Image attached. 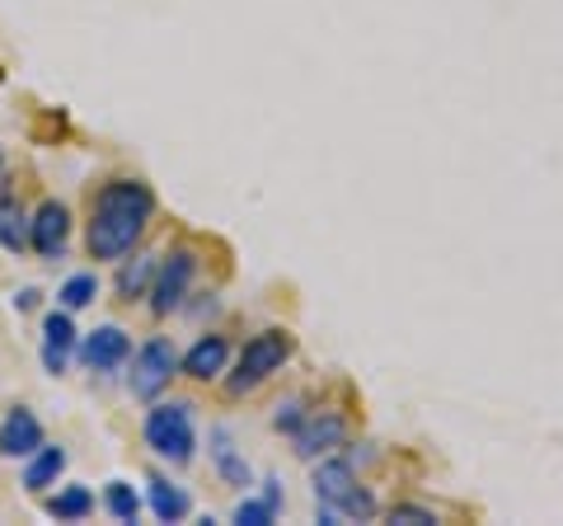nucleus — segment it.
Segmentation results:
<instances>
[{"label": "nucleus", "instance_id": "f257e3e1", "mask_svg": "<svg viewBox=\"0 0 563 526\" xmlns=\"http://www.w3.org/2000/svg\"><path fill=\"white\" fill-rule=\"evenodd\" d=\"M155 217V193L141 179H113L95 193L90 207V231H85V250L90 259L118 263L132 254V244L146 235V226Z\"/></svg>", "mask_w": 563, "mask_h": 526}, {"label": "nucleus", "instance_id": "f03ea898", "mask_svg": "<svg viewBox=\"0 0 563 526\" xmlns=\"http://www.w3.org/2000/svg\"><path fill=\"white\" fill-rule=\"evenodd\" d=\"M141 432H146V447L161 456V461H169V465H188V461H192V451H198L192 405H184V399L155 405V409L146 414V424H141Z\"/></svg>", "mask_w": 563, "mask_h": 526}, {"label": "nucleus", "instance_id": "7ed1b4c3", "mask_svg": "<svg viewBox=\"0 0 563 526\" xmlns=\"http://www.w3.org/2000/svg\"><path fill=\"white\" fill-rule=\"evenodd\" d=\"M291 335L287 329H263V335H254L250 343H244V353L235 362V376H231V395H250L258 391L263 381H268L273 372H282V362L291 358Z\"/></svg>", "mask_w": 563, "mask_h": 526}, {"label": "nucleus", "instance_id": "20e7f679", "mask_svg": "<svg viewBox=\"0 0 563 526\" xmlns=\"http://www.w3.org/2000/svg\"><path fill=\"white\" fill-rule=\"evenodd\" d=\"M174 376H179V353H174V343H169V339H151V343L132 358L128 385H132L136 399H155Z\"/></svg>", "mask_w": 563, "mask_h": 526}, {"label": "nucleus", "instance_id": "39448f33", "mask_svg": "<svg viewBox=\"0 0 563 526\" xmlns=\"http://www.w3.org/2000/svg\"><path fill=\"white\" fill-rule=\"evenodd\" d=\"M192 273H198V254L192 250H174L165 263H155V287H151V310L169 315L184 306V296L192 287Z\"/></svg>", "mask_w": 563, "mask_h": 526}, {"label": "nucleus", "instance_id": "423d86ee", "mask_svg": "<svg viewBox=\"0 0 563 526\" xmlns=\"http://www.w3.org/2000/svg\"><path fill=\"white\" fill-rule=\"evenodd\" d=\"M343 437H347V418H343V414H333V409L314 414V409H310L306 424L291 432V442H296L291 451L301 456V461H314V456H329L333 447H343Z\"/></svg>", "mask_w": 563, "mask_h": 526}, {"label": "nucleus", "instance_id": "0eeeda50", "mask_svg": "<svg viewBox=\"0 0 563 526\" xmlns=\"http://www.w3.org/2000/svg\"><path fill=\"white\" fill-rule=\"evenodd\" d=\"M80 358L90 372H118L122 362L132 358V339H128V329H118V325H99L90 339L80 343Z\"/></svg>", "mask_w": 563, "mask_h": 526}, {"label": "nucleus", "instance_id": "6e6552de", "mask_svg": "<svg viewBox=\"0 0 563 526\" xmlns=\"http://www.w3.org/2000/svg\"><path fill=\"white\" fill-rule=\"evenodd\" d=\"M66 240H70V212H66L62 202H43L38 217L29 221V244H33V250H38L43 259H62Z\"/></svg>", "mask_w": 563, "mask_h": 526}, {"label": "nucleus", "instance_id": "1a4fd4ad", "mask_svg": "<svg viewBox=\"0 0 563 526\" xmlns=\"http://www.w3.org/2000/svg\"><path fill=\"white\" fill-rule=\"evenodd\" d=\"M43 447V424L33 418V409H10L5 424H0V456L5 461H20V456H33Z\"/></svg>", "mask_w": 563, "mask_h": 526}, {"label": "nucleus", "instance_id": "9d476101", "mask_svg": "<svg viewBox=\"0 0 563 526\" xmlns=\"http://www.w3.org/2000/svg\"><path fill=\"white\" fill-rule=\"evenodd\" d=\"M225 358H231V343H225L221 335H207L179 358V372L192 376V381H217L225 372Z\"/></svg>", "mask_w": 563, "mask_h": 526}, {"label": "nucleus", "instance_id": "9b49d317", "mask_svg": "<svg viewBox=\"0 0 563 526\" xmlns=\"http://www.w3.org/2000/svg\"><path fill=\"white\" fill-rule=\"evenodd\" d=\"M70 353H76V325H70L66 310H52L43 320V366L57 376V372H66Z\"/></svg>", "mask_w": 563, "mask_h": 526}, {"label": "nucleus", "instance_id": "f8f14e48", "mask_svg": "<svg viewBox=\"0 0 563 526\" xmlns=\"http://www.w3.org/2000/svg\"><path fill=\"white\" fill-rule=\"evenodd\" d=\"M352 489H357V480H352V461H324L320 470H314V498H320V507H333V513H339Z\"/></svg>", "mask_w": 563, "mask_h": 526}, {"label": "nucleus", "instance_id": "ddd939ff", "mask_svg": "<svg viewBox=\"0 0 563 526\" xmlns=\"http://www.w3.org/2000/svg\"><path fill=\"white\" fill-rule=\"evenodd\" d=\"M62 475H66V451L43 442L38 451L29 456V465H24V489H29V494H43V489H52Z\"/></svg>", "mask_w": 563, "mask_h": 526}, {"label": "nucleus", "instance_id": "4468645a", "mask_svg": "<svg viewBox=\"0 0 563 526\" xmlns=\"http://www.w3.org/2000/svg\"><path fill=\"white\" fill-rule=\"evenodd\" d=\"M151 507H155V517H161V522H184V517H188V507H192V498L184 494L179 484L151 480Z\"/></svg>", "mask_w": 563, "mask_h": 526}, {"label": "nucleus", "instance_id": "2eb2a0df", "mask_svg": "<svg viewBox=\"0 0 563 526\" xmlns=\"http://www.w3.org/2000/svg\"><path fill=\"white\" fill-rule=\"evenodd\" d=\"M211 461H217V470H221V480L225 484H250V465L235 456V447H231V432H211Z\"/></svg>", "mask_w": 563, "mask_h": 526}, {"label": "nucleus", "instance_id": "dca6fc26", "mask_svg": "<svg viewBox=\"0 0 563 526\" xmlns=\"http://www.w3.org/2000/svg\"><path fill=\"white\" fill-rule=\"evenodd\" d=\"M47 513L57 522H80V517L95 513V494L90 489H80V484H70V489H62L57 498H47Z\"/></svg>", "mask_w": 563, "mask_h": 526}, {"label": "nucleus", "instance_id": "f3484780", "mask_svg": "<svg viewBox=\"0 0 563 526\" xmlns=\"http://www.w3.org/2000/svg\"><path fill=\"white\" fill-rule=\"evenodd\" d=\"M0 244H5V250H24V244H29L24 207L14 198H0Z\"/></svg>", "mask_w": 563, "mask_h": 526}, {"label": "nucleus", "instance_id": "a211bd4d", "mask_svg": "<svg viewBox=\"0 0 563 526\" xmlns=\"http://www.w3.org/2000/svg\"><path fill=\"white\" fill-rule=\"evenodd\" d=\"M99 296V277L95 273H76V277H66V287L57 292V302L62 310H85Z\"/></svg>", "mask_w": 563, "mask_h": 526}, {"label": "nucleus", "instance_id": "6ab92c4d", "mask_svg": "<svg viewBox=\"0 0 563 526\" xmlns=\"http://www.w3.org/2000/svg\"><path fill=\"white\" fill-rule=\"evenodd\" d=\"M103 507H109L118 522H136L141 498H136V489H132V484H109V494H103Z\"/></svg>", "mask_w": 563, "mask_h": 526}, {"label": "nucleus", "instance_id": "aec40b11", "mask_svg": "<svg viewBox=\"0 0 563 526\" xmlns=\"http://www.w3.org/2000/svg\"><path fill=\"white\" fill-rule=\"evenodd\" d=\"M146 277H155V259H136L132 269H122V277H118L122 302H132V296H141V287H146Z\"/></svg>", "mask_w": 563, "mask_h": 526}, {"label": "nucleus", "instance_id": "412c9836", "mask_svg": "<svg viewBox=\"0 0 563 526\" xmlns=\"http://www.w3.org/2000/svg\"><path fill=\"white\" fill-rule=\"evenodd\" d=\"M310 418V409H306V399L301 395H291V399H282L277 405V414H273V428L277 432H296Z\"/></svg>", "mask_w": 563, "mask_h": 526}, {"label": "nucleus", "instance_id": "4be33fe9", "mask_svg": "<svg viewBox=\"0 0 563 526\" xmlns=\"http://www.w3.org/2000/svg\"><path fill=\"white\" fill-rule=\"evenodd\" d=\"M273 517H277V503H268V498H244L235 507V522L240 526H268Z\"/></svg>", "mask_w": 563, "mask_h": 526}, {"label": "nucleus", "instance_id": "5701e85b", "mask_svg": "<svg viewBox=\"0 0 563 526\" xmlns=\"http://www.w3.org/2000/svg\"><path fill=\"white\" fill-rule=\"evenodd\" d=\"M390 522H437V513L432 507H418V503H404V507L390 513Z\"/></svg>", "mask_w": 563, "mask_h": 526}]
</instances>
